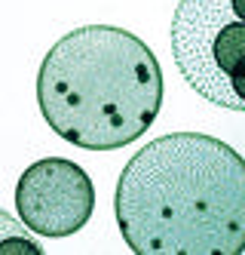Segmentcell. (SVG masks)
Returning <instances> with one entry per match:
<instances>
[{"mask_svg":"<svg viewBox=\"0 0 245 255\" xmlns=\"http://www.w3.org/2000/svg\"><path fill=\"white\" fill-rule=\"evenodd\" d=\"M163 68L138 34L83 25L59 37L37 71V108L74 148L120 151L154 126L163 108Z\"/></svg>","mask_w":245,"mask_h":255,"instance_id":"2","label":"cell"},{"mask_svg":"<svg viewBox=\"0 0 245 255\" xmlns=\"http://www.w3.org/2000/svg\"><path fill=\"white\" fill-rule=\"evenodd\" d=\"M245 0H178L172 59L184 83L218 108L245 111Z\"/></svg>","mask_w":245,"mask_h":255,"instance_id":"3","label":"cell"},{"mask_svg":"<svg viewBox=\"0 0 245 255\" xmlns=\"http://www.w3.org/2000/svg\"><path fill=\"white\" fill-rule=\"evenodd\" d=\"M18 222L37 237H71L95 212V188L83 166L65 157H43L18 175Z\"/></svg>","mask_w":245,"mask_h":255,"instance_id":"4","label":"cell"},{"mask_svg":"<svg viewBox=\"0 0 245 255\" xmlns=\"http://www.w3.org/2000/svg\"><path fill=\"white\" fill-rule=\"evenodd\" d=\"M114 215L135 255H239L245 160L205 132L160 135L123 166Z\"/></svg>","mask_w":245,"mask_h":255,"instance_id":"1","label":"cell"}]
</instances>
